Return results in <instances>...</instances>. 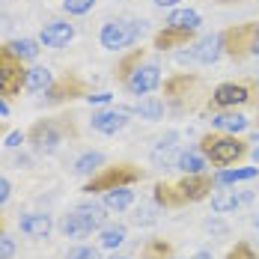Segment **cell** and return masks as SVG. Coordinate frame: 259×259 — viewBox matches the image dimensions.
<instances>
[{"mask_svg":"<svg viewBox=\"0 0 259 259\" xmlns=\"http://www.w3.org/2000/svg\"><path fill=\"white\" fill-rule=\"evenodd\" d=\"M208 96V83L203 75H194V72H176L170 78L161 80V99L167 104V113L170 116H191V113H200L206 107Z\"/></svg>","mask_w":259,"mask_h":259,"instance_id":"6da1fadb","label":"cell"},{"mask_svg":"<svg viewBox=\"0 0 259 259\" xmlns=\"http://www.w3.org/2000/svg\"><path fill=\"white\" fill-rule=\"evenodd\" d=\"M214 176L211 173H185L179 182H155L152 188V200H155L158 208H185V206H194V203H203L211 197L214 191Z\"/></svg>","mask_w":259,"mask_h":259,"instance_id":"7a4b0ae2","label":"cell"},{"mask_svg":"<svg viewBox=\"0 0 259 259\" xmlns=\"http://www.w3.org/2000/svg\"><path fill=\"white\" fill-rule=\"evenodd\" d=\"M80 128H78V113H60V116H45L36 119L27 128V146L36 155H51L57 152L66 140H78Z\"/></svg>","mask_w":259,"mask_h":259,"instance_id":"3957f363","label":"cell"},{"mask_svg":"<svg viewBox=\"0 0 259 259\" xmlns=\"http://www.w3.org/2000/svg\"><path fill=\"white\" fill-rule=\"evenodd\" d=\"M197 149L203 152L211 167L218 170H227V167H238L244 158H250V140L230 134V131H206L197 143Z\"/></svg>","mask_w":259,"mask_h":259,"instance_id":"277c9868","label":"cell"},{"mask_svg":"<svg viewBox=\"0 0 259 259\" xmlns=\"http://www.w3.org/2000/svg\"><path fill=\"white\" fill-rule=\"evenodd\" d=\"M259 93V78L256 75H241V78L224 80L211 90L203 113L211 116V113H221V110H233V107H247L253 102V96Z\"/></svg>","mask_w":259,"mask_h":259,"instance_id":"5b68a950","label":"cell"},{"mask_svg":"<svg viewBox=\"0 0 259 259\" xmlns=\"http://www.w3.org/2000/svg\"><path fill=\"white\" fill-rule=\"evenodd\" d=\"M146 170L134 161H116V164H104L99 173H93L90 179L83 182L87 194H107L113 188H131L137 182H143Z\"/></svg>","mask_w":259,"mask_h":259,"instance_id":"8992f818","label":"cell"},{"mask_svg":"<svg viewBox=\"0 0 259 259\" xmlns=\"http://www.w3.org/2000/svg\"><path fill=\"white\" fill-rule=\"evenodd\" d=\"M221 48H224V57L233 63H247L250 57H259V21L224 27Z\"/></svg>","mask_w":259,"mask_h":259,"instance_id":"52a82bcc","label":"cell"},{"mask_svg":"<svg viewBox=\"0 0 259 259\" xmlns=\"http://www.w3.org/2000/svg\"><path fill=\"white\" fill-rule=\"evenodd\" d=\"M60 233L66 238H87L93 230L107 227V208L99 203H78L72 211H66L60 218Z\"/></svg>","mask_w":259,"mask_h":259,"instance_id":"ba28073f","label":"cell"},{"mask_svg":"<svg viewBox=\"0 0 259 259\" xmlns=\"http://www.w3.org/2000/svg\"><path fill=\"white\" fill-rule=\"evenodd\" d=\"M27 72L30 69L24 60L9 45H0V99H6V102L18 99L27 83Z\"/></svg>","mask_w":259,"mask_h":259,"instance_id":"9c48e42d","label":"cell"},{"mask_svg":"<svg viewBox=\"0 0 259 259\" xmlns=\"http://www.w3.org/2000/svg\"><path fill=\"white\" fill-rule=\"evenodd\" d=\"M90 93H93V87L80 78L75 69H69V72H60V75L54 78V83L45 90V104L60 107V104H69V102H78V99H87Z\"/></svg>","mask_w":259,"mask_h":259,"instance_id":"30bf717a","label":"cell"},{"mask_svg":"<svg viewBox=\"0 0 259 259\" xmlns=\"http://www.w3.org/2000/svg\"><path fill=\"white\" fill-rule=\"evenodd\" d=\"M140 30H143L140 21H131V18H110V21H104L102 30H99V42H102V48H107V51H125V48H131V45L140 39Z\"/></svg>","mask_w":259,"mask_h":259,"instance_id":"8fae6325","label":"cell"},{"mask_svg":"<svg viewBox=\"0 0 259 259\" xmlns=\"http://www.w3.org/2000/svg\"><path fill=\"white\" fill-rule=\"evenodd\" d=\"M161 80H164V75H161V66H158L155 60H152V54L131 72L128 78H125V83H122V90L128 93V96H149V93H155V90H161Z\"/></svg>","mask_w":259,"mask_h":259,"instance_id":"7c38bea8","label":"cell"},{"mask_svg":"<svg viewBox=\"0 0 259 259\" xmlns=\"http://www.w3.org/2000/svg\"><path fill=\"white\" fill-rule=\"evenodd\" d=\"M194 42H197V30H194V27H170V24H164L155 33V39H152V48L164 54V51H176V48H191Z\"/></svg>","mask_w":259,"mask_h":259,"instance_id":"4fadbf2b","label":"cell"},{"mask_svg":"<svg viewBox=\"0 0 259 259\" xmlns=\"http://www.w3.org/2000/svg\"><path fill=\"white\" fill-rule=\"evenodd\" d=\"M90 125L99 134H116L128 125V110L125 107H107V110H93Z\"/></svg>","mask_w":259,"mask_h":259,"instance_id":"5bb4252c","label":"cell"},{"mask_svg":"<svg viewBox=\"0 0 259 259\" xmlns=\"http://www.w3.org/2000/svg\"><path fill=\"white\" fill-rule=\"evenodd\" d=\"M75 39V24L72 21H48L39 30V45L42 48H66Z\"/></svg>","mask_w":259,"mask_h":259,"instance_id":"9a60e30c","label":"cell"},{"mask_svg":"<svg viewBox=\"0 0 259 259\" xmlns=\"http://www.w3.org/2000/svg\"><path fill=\"white\" fill-rule=\"evenodd\" d=\"M191 60L194 63H200V66H211V63H218L221 57H224V48H221V33H208L203 39H197L194 45H191Z\"/></svg>","mask_w":259,"mask_h":259,"instance_id":"2e32d148","label":"cell"},{"mask_svg":"<svg viewBox=\"0 0 259 259\" xmlns=\"http://www.w3.org/2000/svg\"><path fill=\"white\" fill-rule=\"evenodd\" d=\"M146 57H149V51H146V48H128V51H122L119 57H116L113 69H110V72H113V80L122 87V83H125V78H128V75L137 69V66H140V63H143V60H146Z\"/></svg>","mask_w":259,"mask_h":259,"instance_id":"e0dca14e","label":"cell"},{"mask_svg":"<svg viewBox=\"0 0 259 259\" xmlns=\"http://www.w3.org/2000/svg\"><path fill=\"white\" fill-rule=\"evenodd\" d=\"M211 125L218 131H230V134H241V131L250 128V116L241 113V107L233 110H221V113H211Z\"/></svg>","mask_w":259,"mask_h":259,"instance_id":"ac0fdd59","label":"cell"},{"mask_svg":"<svg viewBox=\"0 0 259 259\" xmlns=\"http://www.w3.org/2000/svg\"><path fill=\"white\" fill-rule=\"evenodd\" d=\"M18 227H21V233L27 238H48L54 230V221H51V214H45V211H30V214L21 218Z\"/></svg>","mask_w":259,"mask_h":259,"instance_id":"d6986e66","label":"cell"},{"mask_svg":"<svg viewBox=\"0 0 259 259\" xmlns=\"http://www.w3.org/2000/svg\"><path fill=\"white\" fill-rule=\"evenodd\" d=\"M128 113H137L140 119H149V122H158V119H164V113H167V104L161 96H140V102L134 104V107H125Z\"/></svg>","mask_w":259,"mask_h":259,"instance_id":"ffe728a7","label":"cell"},{"mask_svg":"<svg viewBox=\"0 0 259 259\" xmlns=\"http://www.w3.org/2000/svg\"><path fill=\"white\" fill-rule=\"evenodd\" d=\"M241 206V197L230 191L227 185H218V191H211V208H214V214H227V211H233V208Z\"/></svg>","mask_w":259,"mask_h":259,"instance_id":"44dd1931","label":"cell"},{"mask_svg":"<svg viewBox=\"0 0 259 259\" xmlns=\"http://www.w3.org/2000/svg\"><path fill=\"white\" fill-rule=\"evenodd\" d=\"M173 140H176V134H167V140L158 143V149L152 152V164H155V167H164V170H167V167H176V158H179L182 149H176Z\"/></svg>","mask_w":259,"mask_h":259,"instance_id":"7402d4cb","label":"cell"},{"mask_svg":"<svg viewBox=\"0 0 259 259\" xmlns=\"http://www.w3.org/2000/svg\"><path fill=\"white\" fill-rule=\"evenodd\" d=\"M173 256H176V247L167 238H146L143 247H140V259H173Z\"/></svg>","mask_w":259,"mask_h":259,"instance_id":"603a6c76","label":"cell"},{"mask_svg":"<svg viewBox=\"0 0 259 259\" xmlns=\"http://www.w3.org/2000/svg\"><path fill=\"white\" fill-rule=\"evenodd\" d=\"M102 206L107 208V211H125V208H131V203H134V191H128V188H113V191H107V194H102Z\"/></svg>","mask_w":259,"mask_h":259,"instance_id":"cb8c5ba5","label":"cell"},{"mask_svg":"<svg viewBox=\"0 0 259 259\" xmlns=\"http://www.w3.org/2000/svg\"><path fill=\"white\" fill-rule=\"evenodd\" d=\"M206 167L208 161L203 158L200 149H182L179 158H176V170H182V173H203Z\"/></svg>","mask_w":259,"mask_h":259,"instance_id":"d4e9b609","label":"cell"},{"mask_svg":"<svg viewBox=\"0 0 259 259\" xmlns=\"http://www.w3.org/2000/svg\"><path fill=\"white\" fill-rule=\"evenodd\" d=\"M125 238H128V227L125 224H110V227H102L99 244H102L104 250H116Z\"/></svg>","mask_w":259,"mask_h":259,"instance_id":"484cf974","label":"cell"},{"mask_svg":"<svg viewBox=\"0 0 259 259\" xmlns=\"http://www.w3.org/2000/svg\"><path fill=\"white\" fill-rule=\"evenodd\" d=\"M259 173V167H227L214 173V185H233V182H247Z\"/></svg>","mask_w":259,"mask_h":259,"instance_id":"4316f807","label":"cell"},{"mask_svg":"<svg viewBox=\"0 0 259 259\" xmlns=\"http://www.w3.org/2000/svg\"><path fill=\"white\" fill-rule=\"evenodd\" d=\"M51 83H54L51 69H45V66H33V69L27 72L24 90H27V93H42V90H48Z\"/></svg>","mask_w":259,"mask_h":259,"instance_id":"83f0119b","label":"cell"},{"mask_svg":"<svg viewBox=\"0 0 259 259\" xmlns=\"http://www.w3.org/2000/svg\"><path fill=\"white\" fill-rule=\"evenodd\" d=\"M102 167H104L102 152H83V155L75 161V173H78V176H87V179H90L93 173H99Z\"/></svg>","mask_w":259,"mask_h":259,"instance_id":"f1b7e54d","label":"cell"},{"mask_svg":"<svg viewBox=\"0 0 259 259\" xmlns=\"http://www.w3.org/2000/svg\"><path fill=\"white\" fill-rule=\"evenodd\" d=\"M164 24H170V27H194V30H197V27H200V12H197V9H185V6L179 9V6H176V9L167 15Z\"/></svg>","mask_w":259,"mask_h":259,"instance_id":"f546056e","label":"cell"},{"mask_svg":"<svg viewBox=\"0 0 259 259\" xmlns=\"http://www.w3.org/2000/svg\"><path fill=\"white\" fill-rule=\"evenodd\" d=\"M6 45L18 54L24 63L36 60V57H39V51H42V48H39V39H12V42H6Z\"/></svg>","mask_w":259,"mask_h":259,"instance_id":"4dcf8cb0","label":"cell"},{"mask_svg":"<svg viewBox=\"0 0 259 259\" xmlns=\"http://www.w3.org/2000/svg\"><path fill=\"white\" fill-rule=\"evenodd\" d=\"M134 227H152L158 221V208L155 206H137L134 211H131V218H128Z\"/></svg>","mask_w":259,"mask_h":259,"instance_id":"1f68e13d","label":"cell"},{"mask_svg":"<svg viewBox=\"0 0 259 259\" xmlns=\"http://www.w3.org/2000/svg\"><path fill=\"white\" fill-rule=\"evenodd\" d=\"M224 259H259V253L247 244V241H235L233 247L227 250V256Z\"/></svg>","mask_w":259,"mask_h":259,"instance_id":"d6a6232c","label":"cell"},{"mask_svg":"<svg viewBox=\"0 0 259 259\" xmlns=\"http://www.w3.org/2000/svg\"><path fill=\"white\" fill-rule=\"evenodd\" d=\"M96 6V0H63V12L69 15H87Z\"/></svg>","mask_w":259,"mask_h":259,"instance_id":"836d02e7","label":"cell"},{"mask_svg":"<svg viewBox=\"0 0 259 259\" xmlns=\"http://www.w3.org/2000/svg\"><path fill=\"white\" fill-rule=\"evenodd\" d=\"M66 259H102V253L96 250V247H90V244H80V247H72Z\"/></svg>","mask_w":259,"mask_h":259,"instance_id":"e575fe53","label":"cell"},{"mask_svg":"<svg viewBox=\"0 0 259 259\" xmlns=\"http://www.w3.org/2000/svg\"><path fill=\"white\" fill-rule=\"evenodd\" d=\"M15 256V241L9 235H0V259H12Z\"/></svg>","mask_w":259,"mask_h":259,"instance_id":"d590c367","label":"cell"},{"mask_svg":"<svg viewBox=\"0 0 259 259\" xmlns=\"http://www.w3.org/2000/svg\"><path fill=\"white\" fill-rule=\"evenodd\" d=\"M21 143H27V134H21V131H9L6 134V146L9 149H18Z\"/></svg>","mask_w":259,"mask_h":259,"instance_id":"8d00e7d4","label":"cell"},{"mask_svg":"<svg viewBox=\"0 0 259 259\" xmlns=\"http://www.w3.org/2000/svg\"><path fill=\"white\" fill-rule=\"evenodd\" d=\"M9 197H12V185L6 176H0V206H6L9 203Z\"/></svg>","mask_w":259,"mask_h":259,"instance_id":"74e56055","label":"cell"},{"mask_svg":"<svg viewBox=\"0 0 259 259\" xmlns=\"http://www.w3.org/2000/svg\"><path fill=\"white\" fill-rule=\"evenodd\" d=\"M206 230L208 233H218V235H227V224H221L218 218H211V221H206Z\"/></svg>","mask_w":259,"mask_h":259,"instance_id":"f35d334b","label":"cell"},{"mask_svg":"<svg viewBox=\"0 0 259 259\" xmlns=\"http://www.w3.org/2000/svg\"><path fill=\"white\" fill-rule=\"evenodd\" d=\"M87 102L93 104H104V102H110V93H90V96H87Z\"/></svg>","mask_w":259,"mask_h":259,"instance_id":"ab89813d","label":"cell"},{"mask_svg":"<svg viewBox=\"0 0 259 259\" xmlns=\"http://www.w3.org/2000/svg\"><path fill=\"white\" fill-rule=\"evenodd\" d=\"M247 107L253 110V119H250V125H256V128H259V93L253 96V102L247 104Z\"/></svg>","mask_w":259,"mask_h":259,"instance_id":"60d3db41","label":"cell"},{"mask_svg":"<svg viewBox=\"0 0 259 259\" xmlns=\"http://www.w3.org/2000/svg\"><path fill=\"white\" fill-rule=\"evenodd\" d=\"M152 3H155V6H167V9H176L182 0H152Z\"/></svg>","mask_w":259,"mask_h":259,"instance_id":"b9f144b4","label":"cell"},{"mask_svg":"<svg viewBox=\"0 0 259 259\" xmlns=\"http://www.w3.org/2000/svg\"><path fill=\"white\" fill-rule=\"evenodd\" d=\"M0 116H9V104H6V99H0Z\"/></svg>","mask_w":259,"mask_h":259,"instance_id":"7bdbcfd3","label":"cell"},{"mask_svg":"<svg viewBox=\"0 0 259 259\" xmlns=\"http://www.w3.org/2000/svg\"><path fill=\"white\" fill-rule=\"evenodd\" d=\"M191 259H211V250H200V253H194Z\"/></svg>","mask_w":259,"mask_h":259,"instance_id":"ee69618b","label":"cell"},{"mask_svg":"<svg viewBox=\"0 0 259 259\" xmlns=\"http://www.w3.org/2000/svg\"><path fill=\"white\" fill-rule=\"evenodd\" d=\"M211 3H224V6H230V3H241V0H211Z\"/></svg>","mask_w":259,"mask_h":259,"instance_id":"f6af8a7d","label":"cell"},{"mask_svg":"<svg viewBox=\"0 0 259 259\" xmlns=\"http://www.w3.org/2000/svg\"><path fill=\"white\" fill-rule=\"evenodd\" d=\"M250 158H253V161L259 164V149H250Z\"/></svg>","mask_w":259,"mask_h":259,"instance_id":"bcb514c9","label":"cell"},{"mask_svg":"<svg viewBox=\"0 0 259 259\" xmlns=\"http://www.w3.org/2000/svg\"><path fill=\"white\" fill-rule=\"evenodd\" d=\"M0 235H6V221L0 218Z\"/></svg>","mask_w":259,"mask_h":259,"instance_id":"7dc6e473","label":"cell"},{"mask_svg":"<svg viewBox=\"0 0 259 259\" xmlns=\"http://www.w3.org/2000/svg\"><path fill=\"white\" fill-rule=\"evenodd\" d=\"M250 143H259V128L253 131V137H250Z\"/></svg>","mask_w":259,"mask_h":259,"instance_id":"c3c4849f","label":"cell"},{"mask_svg":"<svg viewBox=\"0 0 259 259\" xmlns=\"http://www.w3.org/2000/svg\"><path fill=\"white\" fill-rule=\"evenodd\" d=\"M110 259H128V256H110Z\"/></svg>","mask_w":259,"mask_h":259,"instance_id":"681fc988","label":"cell"},{"mask_svg":"<svg viewBox=\"0 0 259 259\" xmlns=\"http://www.w3.org/2000/svg\"><path fill=\"white\" fill-rule=\"evenodd\" d=\"M253 224H256V230H259V218H256V221H253Z\"/></svg>","mask_w":259,"mask_h":259,"instance_id":"f907efd6","label":"cell"},{"mask_svg":"<svg viewBox=\"0 0 259 259\" xmlns=\"http://www.w3.org/2000/svg\"><path fill=\"white\" fill-rule=\"evenodd\" d=\"M173 259H179V256H173Z\"/></svg>","mask_w":259,"mask_h":259,"instance_id":"816d5d0a","label":"cell"}]
</instances>
